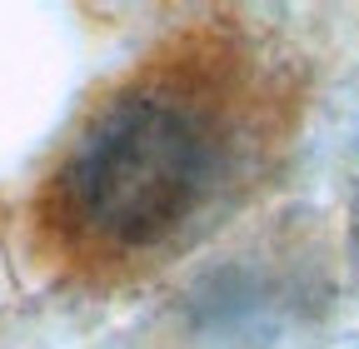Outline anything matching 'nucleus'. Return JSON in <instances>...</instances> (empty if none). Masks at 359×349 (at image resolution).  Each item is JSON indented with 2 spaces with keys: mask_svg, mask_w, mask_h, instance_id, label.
I'll list each match as a JSON object with an SVG mask.
<instances>
[{
  "mask_svg": "<svg viewBox=\"0 0 359 349\" xmlns=\"http://www.w3.org/2000/svg\"><path fill=\"white\" fill-rule=\"evenodd\" d=\"M240 150L215 80L155 70L85 120L50 185V225L95 259L155 254L219 205Z\"/></svg>",
  "mask_w": 359,
  "mask_h": 349,
  "instance_id": "obj_1",
  "label": "nucleus"
}]
</instances>
